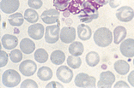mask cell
I'll return each instance as SVG.
<instances>
[{
	"mask_svg": "<svg viewBox=\"0 0 134 88\" xmlns=\"http://www.w3.org/2000/svg\"><path fill=\"white\" fill-rule=\"evenodd\" d=\"M94 41L100 47H107L113 42V34L107 28H100L94 34Z\"/></svg>",
	"mask_w": 134,
	"mask_h": 88,
	"instance_id": "6da1fadb",
	"label": "cell"
},
{
	"mask_svg": "<svg viewBox=\"0 0 134 88\" xmlns=\"http://www.w3.org/2000/svg\"><path fill=\"white\" fill-rule=\"evenodd\" d=\"M83 7V8L81 10L80 16H79V18L83 22H91L99 16L97 9L94 7L90 3H85Z\"/></svg>",
	"mask_w": 134,
	"mask_h": 88,
	"instance_id": "7a4b0ae2",
	"label": "cell"
},
{
	"mask_svg": "<svg viewBox=\"0 0 134 88\" xmlns=\"http://www.w3.org/2000/svg\"><path fill=\"white\" fill-rule=\"evenodd\" d=\"M2 81L5 86L15 87L20 83L21 76L17 71L14 69H8L3 74Z\"/></svg>",
	"mask_w": 134,
	"mask_h": 88,
	"instance_id": "3957f363",
	"label": "cell"
},
{
	"mask_svg": "<svg viewBox=\"0 0 134 88\" xmlns=\"http://www.w3.org/2000/svg\"><path fill=\"white\" fill-rule=\"evenodd\" d=\"M96 80L95 77L90 76V75L84 74V73H80L75 78V85L77 87L82 88H94L96 86Z\"/></svg>",
	"mask_w": 134,
	"mask_h": 88,
	"instance_id": "277c9868",
	"label": "cell"
},
{
	"mask_svg": "<svg viewBox=\"0 0 134 88\" xmlns=\"http://www.w3.org/2000/svg\"><path fill=\"white\" fill-rule=\"evenodd\" d=\"M59 39V25H52L46 28L45 40L49 44H54Z\"/></svg>",
	"mask_w": 134,
	"mask_h": 88,
	"instance_id": "5b68a950",
	"label": "cell"
},
{
	"mask_svg": "<svg viewBox=\"0 0 134 88\" xmlns=\"http://www.w3.org/2000/svg\"><path fill=\"white\" fill-rule=\"evenodd\" d=\"M116 17L120 22H129L134 17V10L129 6H123L117 10Z\"/></svg>",
	"mask_w": 134,
	"mask_h": 88,
	"instance_id": "8992f818",
	"label": "cell"
},
{
	"mask_svg": "<svg viewBox=\"0 0 134 88\" xmlns=\"http://www.w3.org/2000/svg\"><path fill=\"white\" fill-rule=\"evenodd\" d=\"M115 81V76L110 71H105L100 73V80L97 86L100 88H111Z\"/></svg>",
	"mask_w": 134,
	"mask_h": 88,
	"instance_id": "52a82bcc",
	"label": "cell"
},
{
	"mask_svg": "<svg viewBox=\"0 0 134 88\" xmlns=\"http://www.w3.org/2000/svg\"><path fill=\"white\" fill-rule=\"evenodd\" d=\"M37 65L32 60H25L19 66V70L24 76H32L36 72Z\"/></svg>",
	"mask_w": 134,
	"mask_h": 88,
	"instance_id": "ba28073f",
	"label": "cell"
},
{
	"mask_svg": "<svg viewBox=\"0 0 134 88\" xmlns=\"http://www.w3.org/2000/svg\"><path fill=\"white\" fill-rule=\"evenodd\" d=\"M57 78L64 83H70L73 78V72L66 66H60L56 72Z\"/></svg>",
	"mask_w": 134,
	"mask_h": 88,
	"instance_id": "9c48e42d",
	"label": "cell"
},
{
	"mask_svg": "<svg viewBox=\"0 0 134 88\" xmlns=\"http://www.w3.org/2000/svg\"><path fill=\"white\" fill-rule=\"evenodd\" d=\"M20 6L19 0H2L0 3L1 10L5 14H12L18 10Z\"/></svg>",
	"mask_w": 134,
	"mask_h": 88,
	"instance_id": "30bf717a",
	"label": "cell"
},
{
	"mask_svg": "<svg viewBox=\"0 0 134 88\" xmlns=\"http://www.w3.org/2000/svg\"><path fill=\"white\" fill-rule=\"evenodd\" d=\"M41 20L46 24H53L59 22V12L55 9H50V10H45L41 14Z\"/></svg>",
	"mask_w": 134,
	"mask_h": 88,
	"instance_id": "8fae6325",
	"label": "cell"
},
{
	"mask_svg": "<svg viewBox=\"0 0 134 88\" xmlns=\"http://www.w3.org/2000/svg\"><path fill=\"white\" fill-rule=\"evenodd\" d=\"M121 54L131 58L134 56V39H127L124 40L120 45V47Z\"/></svg>",
	"mask_w": 134,
	"mask_h": 88,
	"instance_id": "7c38bea8",
	"label": "cell"
},
{
	"mask_svg": "<svg viewBox=\"0 0 134 88\" xmlns=\"http://www.w3.org/2000/svg\"><path fill=\"white\" fill-rule=\"evenodd\" d=\"M76 39V30L71 27H65L61 29L60 32V39L63 43L70 44L75 41Z\"/></svg>",
	"mask_w": 134,
	"mask_h": 88,
	"instance_id": "4fadbf2b",
	"label": "cell"
},
{
	"mask_svg": "<svg viewBox=\"0 0 134 88\" xmlns=\"http://www.w3.org/2000/svg\"><path fill=\"white\" fill-rule=\"evenodd\" d=\"M44 32H45V28L43 25L40 23H35L29 27L28 29V33L30 38L35 40H39L44 36Z\"/></svg>",
	"mask_w": 134,
	"mask_h": 88,
	"instance_id": "5bb4252c",
	"label": "cell"
},
{
	"mask_svg": "<svg viewBox=\"0 0 134 88\" xmlns=\"http://www.w3.org/2000/svg\"><path fill=\"white\" fill-rule=\"evenodd\" d=\"M2 45L6 50H13L18 44L17 37L11 34H4L1 39Z\"/></svg>",
	"mask_w": 134,
	"mask_h": 88,
	"instance_id": "9a60e30c",
	"label": "cell"
},
{
	"mask_svg": "<svg viewBox=\"0 0 134 88\" xmlns=\"http://www.w3.org/2000/svg\"><path fill=\"white\" fill-rule=\"evenodd\" d=\"M77 35L81 40H89L92 36V31L89 26L85 24H81L77 27Z\"/></svg>",
	"mask_w": 134,
	"mask_h": 88,
	"instance_id": "2e32d148",
	"label": "cell"
},
{
	"mask_svg": "<svg viewBox=\"0 0 134 88\" xmlns=\"http://www.w3.org/2000/svg\"><path fill=\"white\" fill-rule=\"evenodd\" d=\"M20 49L23 51V53L27 54H31L35 49V45L34 43V41H32L30 39L25 38L23 39L20 43Z\"/></svg>",
	"mask_w": 134,
	"mask_h": 88,
	"instance_id": "e0dca14e",
	"label": "cell"
},
{
	"mask_svg": "<svg viewBox=\"0 0 134 88\" xmlns=\"http://www.w3.org/2000/svg\"><path fill=\"white\" fill-rule=\"evenodd\" d=\"M126 29L122 26H118L114 30V44L119 45L123 41L126 37Z\"/></svg>",
	"mask_w": 134,
	"mask_h": 88,
	"instance_id": "ac0fdd59",
	"label": "cell"
},
{
	"mask_svg": "<svg viewBox=\"0 0 134 88\" xmlns=\"http://www.w3.org/2000/svg\"><path fill=\"white\" fill-rule=\"evenodd\" d=\"M114 69L118 74L121 75H126L128 74L130 70V65L129 63L125 60H119L114 62Z\"/></svg>",
	"mask_w": 134,
	"mask_h": 88,
	"instance_id": "d6986e66",
	"label": "cell"
},
{
	"mask_svg": "<svg viewBox=\"0 0 134 88\" xmlns=\"http://www.w3.org/2000/svg\"><path fill=\"white\" fill-rule=\"evenodd\" d=\"M51 61L55 65H61L65 61V55L62 51L56 50L51 54Z\"/></svg>",
	"mask_w": 134,
	"mask_h": 88,
	"instance_id": "ffe728a7",
	"label": "cell"
},
{
	"mask_svg": "<svg viewBox=\"0 0 134 88\" xmlns=\"http://www.w3.org/2000/svg\"><path fill=\"white\" fill-rule=\"evenodd\" d=\"M37 76L40 80L43 81H47L53 77V70L48 67H41L37 72Z\"/></svg>",
	"mask_w": 134,
	"mask_h": 88,
	"instance_id": "44dd1931",
	"label": "cell"
},
{
	"mask_svg": "<svg viewBox=\"0 0 134 88\" xmlns=\"http://www.w3.org/2000/svg\"><path fill=\"white\" fill-rule=\"evenodd\" d=\"M83 51H84L83 45L81 42L78 41L72 42L69 47V52L73 56H80L83 53Z\"/></svg>",
	"mask_w": 134,
	"mask_h": 88,
	"instance_id": "7402d4cb",
	"label": "cell"
},
{
	"mask_svg": "<svg viewBox=\"0 0 134 88\" xmlns=\"http://www.w3.org/2000/svg\"><path fill=\"white\" fill-rule=\"evenodd\" d=\"M24 22V16L21 13H15L11 14L9 16V22L13 27H20L23 24Z\"/></svg>",
	"mask_w": 134,
	"mask_h": 88,
	"instance_id": "603a6c76",
	"label": "cell"
},
{
	"mask_svg": "<svg viewBox=\"0 0 134 88\" xmlns=\"http://www.w3.org/2000/svg\"><path fill=\"white\" fill-rule=\"evenodd\" d=\"M24 18L28 22L35 24L38 22L39 20V15L34 9H27L24 13Z\"/></svg>",
	"mask_w": 134,
	"mask_h": 88,
	"instance_id": "cb8c5ba5",
	"label": "cell"
},
{
	"mask_svg": "<svg viewBox=\"0 0 134 88\" xmlns=\"http://www.w3.org/2000/svg\"><path fill=\"white\" fill-rule=\"evenodd\" d=\"M86 63L90 67H95L100 62V56L96 51H90L87 54L86 57Z\"/></svg>",
	"mask_w": 134,
	"mask_h": 88,
	"instance_id": "d4e9b609",
	"label": "cell"
},
{
	"mask_svg": "<svg viewBox=\"0 0 134 88\" xmlns=\"http://www.w3.org/2000/svg\"><path fill=\"white\" fill-rule=\"evenodd\" d=\"M35 59L40 63H44L48 59V54L45 49H38L35 52Z\"/></svg>",
	"mask_w": 134,
	"mask_h": 88,
	"instance_id": "484cf974",
	"label": "cell"
},
{
	"mask_svg": "<svg viewBox=\"0 0 134 88\" xmlns=\"http://www.w3.org/2000/svg\"><path fill=\"white\" fill-rule=\"evenodd\" d=\"M67 64L71 68L77 69L80 68V66L82 65V60L80 57L77 56H69L67 58Z\"/></svg>",
	"mask_w": 134,
	"mask_h": 88,
	"instance_id": "4316f807",
	"label": "cell"
},
{
	"mask_svg": "<svg viewBox=\"0 0 134 88\" xmlns=\"http://www.w3.org/2000/svg\"><path fill=\"white\" fill-rule=\"evenodd\" d=\"M10 57L11 62H13L15 63L19 62L23 59V53L20 50L14 49L11 51V52L10 54Z\"/></svg>",
	"mask_w": 134,
	"mask_h": 88,
	"instance_id": "83f0119b",
	"label": "cell"
},
{
	"mask_svg": "<svg viewBox=\"0 0 134 88\" xmlns=\"http://www.w3.org/2000/svg\"><path fill=\"white\" fill-rule=\"evenodd\" d=\"M54 7H56L58 10L64 11L69 5V0H54L53 1Z\"/></svg>",
	"mask_w": 134,
	"mask_h": 88,
	"instance_id": "f1b7e54d",
	"label": "cell"
},
{
	"mask_svg": "<svg viewBox=\"0 0 134 88\" xmlns=\"http://www.w3.org/2000/svg\"><path fill=\"white\" fill-rule=\"evenodd\" d=\"M28 4L31 9L34 10H39L42 6V1L41 0H29Z\"/></svg>",
	"mask_w": 134,
	"mask_h": 88,
	"instance_id": "f546056e",
	"label": "cell"
},
{
	"mask_svg": "<svg viewBox=\"0 0 134 88\" xmlns=\"http://www.w3.org/2000/svg\"><path fill=\"white\" fill-rule=\"evenodd\" d=\"M21 87L22 88H32V87H35V88H37L38 87V85L36 84L35 81H34L32 80H25L23 81V82L22 83V85H21Z\"/></svg>",
	"mask_w": 134,
	"mask_h": 88,
	"instance_id": "4dcf8cb0",
	"label": "cell"
},
{
	"mask_svg": "<svg viewBox=\"0 0 134 88\" xmlns=\"http://www.w3.org/2000/svg\"><path fill=\"white\" fill-rule=\"evenodd\" d=\"M0 56H1V64H0V67L3 68V67H4L6 64H7V62H8V54L4 52V51H1V52H0Z\"/></svg>",
	"mask_w": 134,
	"mask_h": 88,
	"instance_id": "1f68e13d",
	"label": "cell"
},
{
	"mask_svg": "<svg viewBox=\"0 0 134 88\" xmlns=\"http://www.w3.org/2000/svg\"><path fill=\"white\" fill-rule=\"evenodd\" d=\"M128 82L132 86L134 87V70L130 73V74L128 75Z\"/></svg>",
	"mask_w": 134,
	"mask_h": 88,
	"instance_id": "d6a6232c",
	"label": "cell"
},
{
	"mask_svg": "<svg viewBox=\"0 0 134 88\" xmlns=\"http://www.w3.org/2000/svg\"><path fill=\"white\" fill-rule=\"evenodd\" d=\"M120 0H109V4L112 8H116L120 5Z\"/></svg>",
	"mask_w": 134,
	"mask_h": 88,
	"instance_id": "836d02e7",
	"label": "cell"
},
{
	"mask_svg": "<svg viewBox=\"0 0 134 88\" xmlns=\"http://www.w3.org/2000/svg\"><path fill=\"white\" fill-rule=\"evenodd\" d=\"M47 87H63V85L59 84L56 82V81H53V82H50L49 84L47 85Z\"/></svg>",
	"mask_w": 134,
	"mask_h": 88,
	"instance_id": "e575fe53",
	"label": "cell"
},
{
	"mask_svg": "<svg viewBox=\"0 0 134 88\" xmlns=\"http://www.w3.org/2000/svg\"><path fill=\"white\" fill-rule=\"evenodd\" d=\"M115 87H129V86L124 81H119L116 84L114 85Z\"/></svg>",
	"mask_w": 134,
	"mask_h": 88,
	"instance_id": "d590c367",
	"label": "cell"
},
{
	"mask_svg": "<svg viewBox=\"0 0 134 88\" xmlns=\"http://www.w3.org/2000/svg\"><path fill=\"white\" fill-rule=\"evenodd\" d=\"M108 1H109V0H96V2H97L100 5H104L106 4H108Z\"/></svg>",
	"mask_w": 134,
	"mask_h": 88,
	"instance_id": "8d00e7d4",
	"label": "cell"
},
{
	"mask_svg": "<svg viewBox=\"0 0 134 88\" xmlns=\"http://www.w3.org/2000/svg\"><path fill=\"white\" fill-rule=\"evenodd\" d=\"M133 65H134V60H133Z\"/></svg>",
	"mask_w": 134,
	"mask_h": 88,
	"instance_id": "74e56055",
	"label": "cell"
}]
</instances>
